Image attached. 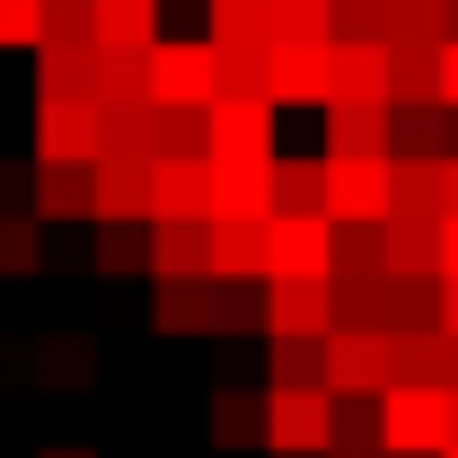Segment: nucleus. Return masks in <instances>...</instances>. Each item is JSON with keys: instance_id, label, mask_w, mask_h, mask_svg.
Wrapping results in <instances>:
<instances>
[{"instance_id": "nucleus-1", "label": "nucleus", "mask_w": 458, "mask_h": 458, "mask_svg": "<svg viewBox=\"0 0 458 458\" xmlns=\"http://www.w3.org/2000/svg\"><path fill=\"white\" fill-rule=\"evenodd\" d=\"M141 80H150V106H212V45L203 36H150Z\"/></svg>"}, {"instance_id": "nucleus-2", "label": "nucleus", "mask_w": 458, "mask_h": 458, "mask_svg": "<svg viewBox=\"0 0 458 458\" xmlns=\"http://www.w3.org/2000/svg\"><path fill=\"white\" fill-rule=\"evenodd\" d=\"M441 414H450V388H379V450L432 458L441 450Z\"/></svg>"}, {"instance_id": "nucleus-3", "label": "nucleus", "mask_w": 458, "mask_h": 458, "mask_svg": "<svg viewBox=\"0 0 458 458\" xmlns=\"http://www.w3.org/2000/svg\"><path fill=\"white\" fill-rule=\"evenodd\" d=\"M388 388V327H327V397Z\"/></svg>"}, {"instance_id": "nucleus-4", "label": "nucleus", "mask_w": 458, "mask_h": 458, "mask_svg": "<svg viewBox=\"0 0 458 458\" xmlns=\"http://www.w3.org/2000/svg\"><path fill=\"white\" fill-rule=\"evenodd\" d=\"M265 450L327 458V388H265Z\"/></svg>"}, {"instance_id": "nucleus-5", "label": "nucleus", "mask_w": 458, "mask_h": 458, "mask_svg": "<svg viewBox=\"0 0 458 458\" xmlns=\"http://www.w3.org/2000/svg\"><path fill=\"white\" fill-rule=\"evenodd\" d=\"M203 159H274V106L265 98H212L203 106Z\"/></svg>"}, {"instance_id": "nucleus-6", "label": "nucleus", "mask_w": 458, "mask_h": 458, "mask_svg": "<svg viewBox=\"0 0 458 458\" xmlns=\"http://www.w3.org/2000/svg\"><path fill=\"white\" fill-rule=\"evenodd\" d=\"M327 256H335V221L327 212H274L265 221V283L274 274H318L327 283Z\"/></svg>"}, {"instance_id": "nucleus-7", "label": "nucleus", "mask_w": 458, "mask_h": 458, "mask_svg": "<svg viewBox=\"0 0 458 458\" xmlns=\"http://www.w3.org/2000/svg\"><path fill=\"white\" fill-rule=\"evenodd\" d=\"M335 229L388 221V159H327V203H318Z\"/></svg>"}, {"instance_id": "nucleus-8", "label": "nucleus", "mask_w": 458, "mask_h": 458, "mask_svg": "<svg viewBox=\"0 0 458 458\" xmlns=\"http://www.w3.org/2000/svg\"><path fill=\"white\" fill-rule=\"evenodd\" d=\"M212 212L203 221H274V159H203Z\"/></svg>"}, {"instance_id": "nucleus-9", "label": "nucleus", "mask_w": 458, "mask_h": 458, "mask_svg": "<svg viewBox=\"0 0 458 458\" xmlns=\"http://www.w3.org/2000/svg\"><path fill=\"white\" fill-rule=\"evenodd\" d=\"M36 159H98V106L89 98H36Z\"/></svg>"}, {"instance_id": "nucleus-10", "label": "nucleus", "mask_w": 458, "mask_h": 458, "mask_svg": "<svg viewBox=\"0 0 458 458\" xmlns=\"http://www.w3.org/2000/svg\"><path fill=\"white\" fill-rule=\"evenodd\" d=\"M89 221H150V159H89Z\"/></svg>"}, {"instance_id": "nucleus-11", "label": "nucleus", "mask_w": 458, "mask_h": 458, "mask_svg": "<svg viewBox=\"0 0 458 458\" xmlns=\"http://www.w3.org/2000/svg\"><path fill=\"white\" fill-rule=\"evenodd\" d=\"M265 98L274 106H327V45H274L265 54Z\"/></svg>"}, {"instance_id": "nucleus-12", "label": "nucleus", "mask_w": 458, "mask_h": 458, "mask_svg": "<svg viewBox=\"0 0 458 458\" xmlns=\"http://www.w3.org/2000/svg\"><path fill=\"white\" fill-rule=\"evenodd\" d=\"M388 98V45H327V106Z\"/></svg>"}, {"instance_id": "nucleus-13", "label": "nucleus", "mask_w": 458, "mask_h": 458, "mask_svg": "<svg viewBox=\"0 0 458 458\" xmlns=\"http://www.w3.org/2000/svg\"><path fill=\"white\" fill-rule=\"evenodd\" d=\"M212 212V168L203 159H150V221H203Z\"/></svg>"}, {"instance_id": "nucleus-14", "label": "nucleus", "mask_w": 458, "mask_h": 458, "mask_svg": "<svg viewBox=\"0 0 458 458\" xmlns=\"http://www.w3.org/2000/svg\"><path fill=\"white\" fill-rule=\"evenodd\" d=\"M265 335H327V283L318 274H274L265 283Z\"/></svg>"}, {"instance_id": "nucleus-15", "label": "nucleus", "mask_w": 458, "mask_h": 458, "mask_svg": "<svg viewBox=\"0 0 458 458\" xmlns=\"http://www.w3.org/2000/svg\"><path fill=\"white\" fill-rule=\"evenodd\" d=\"M388 106H441V45L423 36L388 45Z\"/></svg>"}, {"instance_id": "nucleus-16", "label": "nucleus", "mask_w": 458, "mask_h": 458, "mask_svg": "<svg viewBox=\"0 0 458 458\" xmlns=\"http://www.w3.org/2000/svg\"><path fill=\"white\" fill-rule=\"evenodd\" d=\"M27 212H36V221H89V168L36 159V168H27Z\"/></svg>"}, {"instance_id": "nucleus-17", "label": "nucleus", "mask_w": 458, "mask_h": 458, "mask_svg": "<svg viewBox=\"0 0 458 458\" xmlns=\"http://www.w3.org/2000/svg\"><path fill=\"white\" fill-rule=\"evenodd\" d=\"M141 54H150V45H141ZM141 54H132V45H98V54H89V106H98V114L141 106V98H150V80H141Z\"/></svg>"}, {"instance_id": "nucleus-18", "label": "nucleus", "mask_w": 458, "mask_h": 458, "mask_svg": "<svg viewBox=\"0 0 458 458\" xmlns=\"http://www.w3.org/2000/svg\"><path fill=\"white\" fill-rule=\"evenodd\" d=\"M327 159H388V98L327 106Z\"/></svg>"}, {"instance_id": "nucleus-19", "label": "nucleus", "mask_w": 458, "mask_h": 458, "mask_svg": "<svg viewBox=\"0 0 458 458\" xmlns=\"http://www.w3.org/2000/svg\"><path fill=\"white\" fill-rule=\"evenodd\" d=\"M379 327H388V335L441 327V274H388V291H379Z\"/></svg>"}, {"instance_id": "nucleus-20", "label": "nucleus", "mask_w": 458, "mask_h": 458, "mask_svg": "<svg viewBox=\"0 0 458 458\" xmlns=\"http://www.w3.org/2000/svg\"><path fill=\"white\" fill-rule=\"evenodd\" d=\"M379 256H388V274H441V221L388 212L379 221Z\"/></svg>"}, {"instance_id": "nucleus-21", "label": "nucleus", "mask_w": 458, "mask_h": 458, "mask_svg": "<svg viewBox=\"0 0 458 458\" xmlns=\"http://www.w3.org/2000/svg\"><path fill=\"white\" fill-rule=\"evenodd\" d=\"M212 229V283H265V221H203Z\"/></svg>"}, {"instance_id": "nucleus-22", "label": "nucleus", "mask_w": 458, "mask_h": 458, "mask_svg": "<svg viewBox=\"0 0 458 458\" xmlns=\"http://www.w3.org/2000/svg\"><path fill=\"white\" fill-rule=\"evenodd\" d=\"M150 327H159V335H212V274L159 283V300H150Z\"/></svg>"}, {"instance_id": "nucleus-23", "label": "nucleus", "mask_w": 458, "mask_h": 458, "mask_svg": "<svg viewBox=\"0 0 458 458\" xmlns=\"http://www.w3.org/2000/svg\"><path fill=\"white\" fill-rule=\"evenodd\" d=\"M441 361H450V335L441 327L388 335V388H441Z\"/></svg>"}, {"instance_id": "nucleus-24", "label": "nucleus", "mask_w": 458, "mask_h": 458, "mask_svg": "<svg viewBox=\"0 0 458 458\" xmlns=\"http://www.w3.org/2000/svg\"><path fill=\"white\" fill-rule=\"evenodd\" d=\"M89 36H98V45H132V54H141V45L159 36V0H89Z\"/></svg>"}, {"instance_id": "nucleus-25", "label": "nucleus", "mask_w": 458, "mask_h": 458, "mask_svg": "<svg viewBox=\"0 0 458 458\" xmlns=\"http://www.w3.org/2000/svg\"><path fill=\"white\" fill-rule=\"evenodd\" d=\"M203 423H212L221 450H247V441H265V397L256 388H212V414Z\"/></svg>"}, {"instance_id": "nucleus-26", "label": "nucleus", "mask_w": 458, "mask_h": 458, "mask_svg": "<svg viewBox=\"0 0 458 458\" xmlns=\"http://www.w3.org/2000/svg\"><path fill=\"white\" fill-rule=\"evenodd\" d=\"M212 36L203 45H274V0H203Z\"/></svg>"}, {"instance_id": "nucleus-27", "label": "nucleus", "mask_w": 458, "mask_h": 458, "mask_svg": "<svg viewBox=\"0 0 458 458\" xmlns=\"http://www.w3.org/2000/svg\"><path fill=\"white\" fill-rule=\"evenodd\" d=\"M397 0H327V45H388Z\"/></svg>"}, {"instance_id": "nucleus-28", "label": "nucleus", "mask_w": 458, "mask_h": 458, "mask_svg": "<svg viewBox=\"0 0 458 458\" xmlns=\"http://www.w3.org/2000/svg\"><path fill=\"white\" fill-rule=\"evenodd\" d=\"M265 54L274 45H212V98H265Z\"/></svg>"}, {"instance_id": "nucleus-29", "label": "nucleus", "mask_w": 458, "mask_h": 458, "mask_svg": "<svg viewBox=\"0 0 458 458\" xmlns=\"http://www.w3.org/2000/svg\"><path fill=\"white\" fill-rule=\"evenodd\" d=\"M388 212L441 221V159H388Z\"/></svg>"}, {"instance_id": "nucleus-30", "label": "nucleus", "mask_w": 458, "mask_h": 458, "mask_svg": "<svg viewBox=\"0 0 458 458\" xmlns=\"http://www.w3.org/2000/svg\"><path fill=\"white\" fill-rule=\"evenodd\" d=\"M89 0H36V54H89Z\"/></svg>"}, {"instance_id": "nucleus-31", "label": "nucleus", "mask_w": 458, "mask_h": 458, "mask_svg": "<svg viewBox=\"0 0 458 458\" xmlns=\"http://www.w3.org/2000/svg\"><path fill=\"white\" fill-rule=\"evenodd\" d=\"M274 344V388H327V335H265Z\"/></svg>"}, {"instance_id": "nucleus-32", "label": "nucleus", "mask_w": 458, "mask_h": 458, "mask_svg": "<svg viewBox=\"0 0 458 458\" xmlns=\"http://www.w3.org/2000/svg\"><path fill=\"white\" fill-rule=\"evenodd\" d=\"M36 265H45V221H36L27 203H9V212H0V274H18V283H27Z\"/></svg>"}, {"instance_id": "nucleus-33", "label": "nucleus", "mask_w": 458, "mask_h": 458, "mask_svg": "<svg viewBox=\"0 0 458 458\" xmlns=\"http://www.w3.org/2000/svg\"><path fill=\"white\" fill-rule=\"evenodd\" d=\"M150 159H203V106H150Z\"/></svg>"}, {"instance_id": "nucleus-34", "label": "nucleus", "mask_w": 458, "mask_h": 458, "mask_svg": "<svg viewBox=\"0 0 458 458\" xmlns=\"http://www.w3.org/2000/svg\"><path fill=\"white\" fill-rule=\"evenodd\" d=\"M89 370H98V344L89 335H54L36 352V379H45V388H89Z\"/></svg>"}, {"instance_id": "nucleus-35", "label": "nucleus", "mask_w": 458, "mask_h": 458, "mask_svg": "<svg viewBox=\"0 0 458 458\" xmlns=\"http://www.w3.org/2000/svg\"><path fill=\"white\" fill-rule=\"evenodd\" d=\"M327 203V159H274V212H318Z\"/></svg>"}, {"instance_id": "nucleus-36", "label": "nucleus", "mask_w": 458, "mask_h": 458, "mask_svg": "<svg viewBox=\"0 0 458 458\" xmlns=\"http://www.w3.org/2000/svg\"><path fill=\"white\" fill-rule=\"evenodd\" d=\"M265 327V283H212V335Z\"/></svg>"}, {"instance_id": "nucleus-37", "label": "nucleus", "mask_w": 458, "mask_h": 458, "mask_svg": "<svg viewBox=\"0 0 458 458\" xmlns=\"http://www.w3.org/2000/svg\"><path fill=\"white\" fill-rule=\"evenodd\" d=\"M89 54H36V98H89Z\"/></svg>"}, {"instance_id": "nucleus-38", "label": "nucleus", "mask_w": 458, "mask_h": 458, "mask_svg": "<svg viewBox=\"0 0 458 458\" xmlns=\"http://www.w3.org/2000/svg\"><path fill=\"white\" fill-rule=\"evenodd\" d=\"M274 45H327V0H274Z\"/></svg>"}, {"instance_id": "nucleus-39", "label": "nucleus", "mask_w": 458, "mask_h": 458, "mask_svg": "<svg viewBox=\"0 0 458 458\" xmlns=\"http://www.w3.org/2000/svg\"><path fill=\"white\" fill-rule=\"evenodd\" d=\"M98 274H141V221H98Z\"/></svg>"}, {"instance_id": "nucleus-40", "label": "nucleus", "mask_w": 458, "mask_h": 458, "mask_svg": "<svg viewBox=\"0 0 458 458\" xmlns=\"http://www.w3.org/2000/svg\"><path fill=\"white\" fill-rule=\"evenodd\" d=\"M0 45L36 54V0H0Z\"/></svg>"}, {"instance_id": "nucleus-41", "label": "nucleus", "mask_w": 458, "mask_h": 458, "mask_svg": "<svg viewBox=\"0 0 458 458\" xmlns=\"http://www.w3.org/2000/svg\"><path fill=\"white\" fill-rule=\"evenodd\" d=\"M441 106H458V36L441 45Z\"/></svg>"}, {"instance_id": "nucleus-42", "label": "nucleus", "mask_w": 458, "mask_h": 458, "mask_svg": "<svg viewBox=\"0 0 458 458\" xmlns=\"http://www.w3.org/2000/svg\"><path fill=\"white\" fill-rule=\"evenodd\" d=\"M9 203H27V168H9V159H0V212H9Z\"/></svg>"}, {"instance_id": "nucleus-43", "label": "nucleus", "mask_w": 458, "mask_h": 458, "mask_svg": "<svg viewBox=\"0 0 458 458\" xmlns=\"http://www.w3.org/2000/svg\"><path fill=\"white\" fill-rule=\"evenodd\" d=\"M441 274H458V212H441Z\"/></svg>"}, {"instance_id": "nucleus-44", "label": "nucleus", "mask_w": 458, "mask_h": 458, "mask_svg": "<svg viewBox=\"0 0 458 458\" xmlns=\"http://www.w3.org/2000/svg\"><path fill=\"white\" fill-rule=\"evenodd\" d=\"M441 335H458V274H441Z\"/></svg>"}, {"instance_id": "nucleus-45", "label": "nucleus", "mask_w": 458, "mask_h": 458, "mask_svg": "<svg viewBox=\"0 0 458 458\" xmlns=\"http://www.w3.org/2000/svg\"><path fill=\"white\" fill-rule=\"evenodd\" d=\"M441 212H458V159H441Z\"/></svg>"}, {"instance_id": "nucleus-46", "label": "nucleus", "mask_w": 458, "mask_h": 458, "mask_svg": "<svg viewBox=\"0 0 458 458\" xmlns=\"http://www.w3.org/2000/svg\"><path fill=\"white\" fill-rule=\"evenodd\" d=\"M441 450H458V388H450V414H441Z\"/></svg>"}, {"instance_id": "nucleus-47", "label": "nucleus", "mask_w": 458, "mask_h": 458, "mask_svg": "<svg viewBox=\"0 0 458 458\" xmlns=\"http://www.w3.org/2000/svg\"><path fill=\"white\" fill-rule=\"evenodd\" d=\"M36 458H98V450H71V441H54V450H36Z\"/></svg>"}, {"instance_id": "nucleus-48", "label": "nucleus", "mask_w": 458, "mask_h": 458, "mask_svg": "<svg viewBox=\"0 0 458 458\" xmlns=\"http://www.w3.org/2000/svg\"><path fill=\"white\" fill-rule=\"evenodd\" d=\"M327 458H397V450H327Z\"/></svg>"}, {"instance_id": "nucleus-49", "label": "nucleus", "mask_w": 458, "mask_h": 458, "mask_svg": "<svg viewBox=\"0 0 458 458\" xmlns=\"http://www.w3.org/2000/svg\"><path fill=\"white\" fill-rule=\"evenodd\" d=\"M441 9H450V36H458V0H441Z\"/></svg>"}]
</instances>
